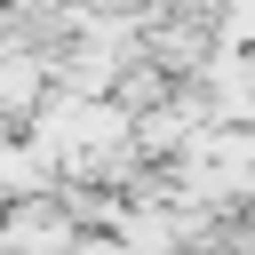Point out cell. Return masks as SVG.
<instances>
[{"mask_svg":"<svg viewBox=\"0 0 255 255\" xmlns=\"http://www.w3.org/2000/svg\"><path fill=\"white\" fill-rule=\"evenodd\" d=\"M215 48H255V0H207Z\"/></svg>","mask_w":255,"mask_h":255,"instance_id":"6da1fadb","label":"cell"}]
</instances>
